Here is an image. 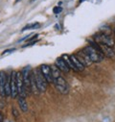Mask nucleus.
Here are the masks:
<instances>
[{"label": "nucleus", "mask_w": 115, "mask_h": 122, "mask_svg": "<svg viewBox=\"0 0 115 122\" xmlns=\"http://www.w3.org/2000/svg\"><path fill=\"white\" fill-rule=\"evenodd\" d=\"M90 44L85 46L83 49V51L89 56V58L91 59V61L93 63H100L104 60V54L100 51L97 42L95 41H89Z\"/></svg>", "instance_id": "nucleus-1"}, {"label": "nucleus", "mask_w": 115, "mask_h": 122, "mask_svg": "<svg viewBox=\"0 0 115 122\" xmlns=\"http://www.w3.org/2000/svg\"><path fill=\"white\" fill-rule=\"evenodd\" d=\"M35 79H36V83L38 86V88L39 90V92H45L47 89V81L44 78L43 74L40 71V68H37L35 71H33Z\"/></svg>", "instance_id": "nucleus-2"}, {"label": "nucleus", "mask_w": 115, "mask_h": 122, "mask_svg": "<svg viewBox=\"0 0 115 122\" xmlns=\"http://www.w3.org/2000/svg\"><path fill=\"white\" fill-rule=\"evenodd\" d=\"M94 41L97 42V43H103V44H106L110 47H113L115 42H114V40L112 39V37L110 35H107V34H105V33H97L95 36H94Z\"/></svg>", "instance_id": "nucleus-3"}, {"label": "nucleus", "mask_w": 115, "mask_h": 122, "mask_svg": "<svg viewBox=\"0 0 115 122\" xmlns=\"http://www.w3.org/2000/svg\"><path fill=\"white\" fill-rule=\"evenodd\" d=\"M22 73V78H23V83H24V88L26 90V93L27 95L30 94L31 92V86H30V79H31V68L30 66H27L24 67L23 70L21 71Z\"/></svg>", "instance_id": "nucleus-4"}, {"label": "nucleus", "mask_w": 115, "mask_h": 122, "mask_svg": "<svg viewBox=\"0 0 115 122\" xmlns=\"http://www.w3.org/2000/svg\"><path fill=\"white\" fill-rule=\"evenodd\" d=\"M54 84L56 86V88L58 89L59 92H61L62 94H67L69 92V86L68 83L61 76L58 79L54 80Z\"/></svg>", "instance_id": "nucleus-5"}, {"label": "nucleus", "mask_w": 115, "mask_h": 122, "mask_svg": "<svg viewBox=\"0 0 115 122\" xmlns=\"http://www.w3.org/2000/svg\"><path fill=\"white\" fill-rule=\"evenodd\" d=\"M76 57H77V59L80 61L81 64L83 66H91L92 63H93L92 61H91V59L89 58V56L83 51V49H81V51H79V52L76 54Z\"/></svg>", "instance_id": "nucleus-6"}, {"label": "nucleus", "mask_w": 115, "mask_h": 122, "mask_svg": "<svg viewBox=\"0 0 115 122\" xmlns=\"http://www.w3.org/2000/svg\"><path fill=\"white\" fill-rule=\"evenodd\" d=\"M39 68H40V71L43 74L44 78L46 79L47 83H53L54 82V79H53V75H52L51 66H48V65H42V66H39Z\"/></svg>", "instance_id": "nucleus-7"}, {"label": "nucleus", "mask_w": 115, "mask_h": 122, "mask_svg": "<svg viewBox=\"0 0 115 122\" xmlns=\"http://www.w3.org/2000/svg\"><path fill=\"white\" fill-rule=\"evenodd\" d=\"M100 51L104 54V56L105 57H108V58H113L115 56V52H114V49L113 47H110L106 44H103V43H97Z\"/></svg>", "instance_id": "nucleus-8"}, {"label": "nucleus", "mask_w": 115, "mask_h": 122, "mask_svg": "<svg viewBox=\"0 0 115 122\" xmlns=\"http://www.w3.org/2000/svg\"><path fill=\"white\" fill-rule=\"evenodd\" d=\"M15 71H12L11 73V96L13 98H16L18 96L17 87H16V78H15Z\"/></svg>", "instance_id": "nucleus-9"}, {"label": "nucleus", "mask_w": 115, "mask_h": 122, "mask_svg": "<svg viewBox=\"0 0 115 122\" xmlns=\"http://www.w3.org/2000/svg\"><path fill=\"white\" fill-rule=\"evenodd\" d=\"M55 66L59 68L61 71H62V72H65V73H67V72H69V67H68V66H67V64L64 62V60L62 58V57H60V58H58L57 60H56V62H55Z\"/></svg>", "instance_id": "nucleus-10"}, {"label": "nucleus", "mask_w": 115, "mask_h": 122, "mask_svg": "<svg viewBox=\"0 0 115 122\" xmlns=\"http://www.w3.org/2000/svg\"><path fill=\"white\" fill-rule=\"evenodd\" d=\"M7 81V75L4 71H0V95L6 96L5 95V85Z\"/></svg>", "instance_id": "nucleus-11"}, {"label": "nucleus", "mask_w": 115, "mask_h": 122, "mask_svg": "<svg viewBox=\"0 0 115 122\" xmlns=\"http://www.w3.org/2000/svg\"><path fill=\"white\" fill-rule=\"evenodd\" d=\"M30 86H31V92H33L34 94L38 95L39 93V90L38 88V86H37V83H36V79H35V76H34V73L32 72L31 73V79H30Z\"/></svg>", "instance_id": "nucleus-12"}, {"label": "nucleus", "mask_w": 115, "mask_h": 122, "mask_svg": "<svg viewBox=\"0 0 115 122\" xmlns=\"http://www.w3.org/2000/svg\"><path fill=\"white\" fill-rule=\"evenodd\" d=\"M18 104H19V108L22 112H26L28 111V104H27L25 96H18Z\"/></svg>", "instance_id": "nucleus-13"}, {"label": "nucleus", "mask_w": 115, "mask_h": 122, "mask_svg": "<svg viewBox=\"0 0 115 122\" xmlns=\"http://www.w3.org/2000/svg\"><path fill=\"white\" fill-rule=\"evenodd\" d=\"M62 58L64 60V62L67 64V66H68V67H69L70 69H73L74 71H79V70H78V68H77V67H76V66L73 64V62L71 61V59H70V57H69L68 55L63 54V55L62 56Z\"/></svg>", "instance_id": "nucleus-14"}, {"label": "nucleus", "mask_w": 115, "mask_h": 122, "mask_svg": "<svg viewBox=\"0 0 115 122\" xmlns=\"http://www.w3.org/2000/svg\"><path fill=\"white\" fill-rule=\"evenodd\" d=\"M70 57V59H71V61H72V62H73V64L76 66V67L78 68V70L80 71H81V70H83L84 69V66L81 64V62H80V61L77 59V57H76V55H70L69 56Z\"/></svg>", "instance_id": "nucleus-15"}, {"label": "nucleus", "mask_w": 115, "mask_h": 122, "mask_svg": "<svg viewBox=\"0 0 115 122\" xmlns=\"http://www.w3.org/2000/svg\"><path fill=\"white\" fill-rule=\"evenodd\" d=\"M51 69H52V75H53V79L54 80H56V79H58L59 77H61V70L58 68L56 66H51Z\"/></svg>", "instance_id": "nucleus-16"}, {"label": "nucleus", "mask_w": 115, "mask_h": 122, "mask_svg": "<svg viewBox=\"0 0 115 122\" xmlns=\"http://www.w3.org/2000/svg\"><path fill=\"white\" fill-rule=\"evenodd\" d=\"M40 27V24L38 22H35V23H30V24H28L26 25L23 29H22V32L26 31V30H30V29H38Z\"/></svg>", "instance_id": "nucleus-17"}, {"label": "nucleus", "mask_w": 115, "mask_h": 122, "mask_svg": "<svg viewBox=\"0 0 115 122\" xmlns=\"http://www.w3.org/2000/svg\"><path fill=\"white\" fill-rule=\"evenodd\" d=\"M62 12V7H55L53 9V13L54 14H60Z\"/></svg>", "instance_id": "nucleus-18"}, {"label": "nucleus", "mask_w": 115, "mask_h": 122, "mask_svg": "<svg viewBox=\"0 0 115 122\" xmlns=\"http://www.w3.org/2000/svg\"><path fill=\"white\" fill-rule=\"evenodd\" d=\"M13 51H14V49H8V50H5V51L2 53V55H6L7 53H12Z\"/></svg>", "instance_id": "nucleus-19"}, {"label": "nucleus", "mask_w": 115, "mask_h": 122, "mask_svg": "<svg viewBox=\"0 0 115 122\" xmlns=\"http://www.w3.org/2000/svg\"><path fill=\"white\" fill-rule=\"evenodd\" d=\"M3 121H4V115L1 112H0V122H3Z\"/></svg>", "instance_id": "nucleus-20"}, {"label": "nucleus", "mask_w": 115, "mask_h": 122, "mask_svg": "<svg viewBox=\"0 0 115 122\" xmlns=\"http://www.w3.org/2000/svg\"><path fill=\"white\" fill-rule=\"evenodd\" d=\"M82 1H84V0H80V2H82Z\"/></svg>", "instance_id": "nucleus-21"}, {"label": "nucleus", "mask_w": 115, "mask_h": 122, "mask_svg": "<svg viewBox=\"0 0 115 122\" xmlns=\"http://www.w3.org/2000/svg\"><path fill=\"white\" fill-rule=\"evenodd\" d=\"M114 34H115V28H114Z\"/></svg>", "instance_id": "nucleus-22"}, {"label": "nucleus", "mask_w": 115, "mask_h": 122, "mask_svg": "<svg viewBox=\"0 0 115 122\" xmlns=\"http://www.w3.org/2000/svg\"><path fill=\"white\" fill-rule=\"evenodd\" d=\"M34 1H35V0H34Z\"/></svg>", "instance_id": "nucleus-23"}, {"label": "nucleus", "mask_w": 115, "mask_h": 122, "mask_svg": "<svg viewBox=\"0 0 115 122\" xmlns=\"http://www.w3.org/2000/svg\"><path fill=\"white\" fill-rule=\"evenodd\" d=\"M17 1H18V0H17Z\"/></svg>", "instance_id": "nucleus-24"}]
</instances>
